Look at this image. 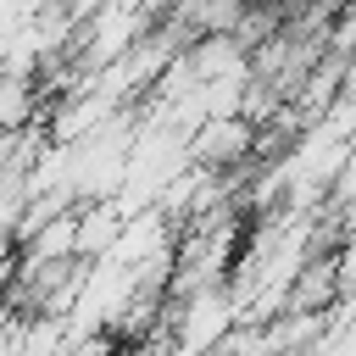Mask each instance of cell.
Instances as JSON below:
<instances>
[{"label":"cell","mask_w":356,"mask_h":356,"mask_svg":"<svg viewBox=\"0 0 356 356\" xmlns=\"http://www.w3.org/2000/svg\"><path fill=\"white\" fill-rule=\"evenodd\" d=\"M228 323H234V300L222 295V284L184 295V312L172 317V356H211V350H222Z\"/></svg>","instance_id":"6da1fadb"},{"label":"cell","mask_w":356,"mask_h":356,"mask_svg":"<svg viewBox=\"0 0 356 356\" xmlns=\"http://www.w3.org/2000/svg\"><path fill=\"white\" fill-rule=\"evenodd\" d=\"M195 161L200 167H222V161H239L250 150V122L245 117H211L200 134H195Z\"/></svg>","instance_id":"7a4b0ae2"},{"label":"cell","mask_w":356,"mask_h":356,"mask_svg":"<svg viewBox=\"0 0 356 356\" xmlns=\"http://www.w3.org/2000/svg\"><path fill=\"white\" fill-rule=\"evenodd\" d=\"M11 273H17V267H11V250H6V245H0V289H6V284H11Z\"/></svg>","instance_id":"3957f363"}]
</instances>
